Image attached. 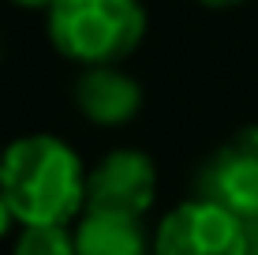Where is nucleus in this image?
Masks as SVG:
<instances>
[{"label": "nucleus", "mask_w": 258, "mask_h": 255, "mask_svg": "<svg viewBox=\"0 0 258 255\" xmlns=\"http://www.w3.org/2000/svg\"><path fill=\"white\" fill-rule=\"evenodd\" d=\"M15 8H26V12H49L56 0H12Z\"/></svg>", "instance_id": "nucleus-10"}, {"label": "nucleus", "mask_w": 258, "mask_h": 255, "mask_svg": "<svg viewBox=\"0 0 258 255\" xmlns=\"http://www.w3.org/2000/svg\"><path fill=\"white\" fill-rule=\"evenodd\" d=\"M0 162H4V146H0Z\"/></svg>", "instance_id": "nucleus-13"}, {"label": "nucleus", "mask_w": 258, "mask_h": 255, "mask_svg": "<svg viewBox=\"0 0 258 255\" xmlns=\"http://www.w3.org/2000/svg\"><path fill=\"white\" fill-rule=\"evenodd\" d=\"M247 255H258V222L247 225Z\"/></svg>", "instance_id": "nucleus-11"}, {"label": "nucleus", "mask_w": 258, "mask_h": 255, "mask_svg": "<svg viewBox=\"0 0 258 255\" xmlns=\"http://www.w3.org/2000/svg\"><path fill=\"white\" fill-rule=\"evenodd\" d=\"M45 19L56 53L79 68L120 64L146 38L142 0H56Z\"/></svg>", "instance_id": "nucleus-2"}, {"label": "nucleus", "mask_w": 258, "mask_h": 255, "mask_svg": "<svg viewBox=\"0 0 258 255\" xmlns=\"http://www.w3.org/2000/svg\"><path fill=\"white\" fill-rule=\"evenodd\" d=\"M157 203V165L150 154L123 146L105 154L86 177V210L142 218Z\"/></svg>", "instance_id": "nucleus-5"}, {"label": "nucleus", "mask_w": 258, "mask_h": 255, "mask_svg": "<svg viewBox=\"0 0 258 255\" xmlns=\"http://www.w3.org/2000/svg\"><path fill=\"white\" fill-rule=\"evenodd\" d=\"M199 199L225 207L239 222H258V124L239 128L202 162L195 177Z\"/></svg>", "instance_id": "nucleus-4"}, {"label": "nucleus", "mask_w": 258, "mask_h": 255, "mask_svg": "<svg viewBox=\"0 0 258 255\" xmlns=\"http://www.w3.org/2000/svg\"><path fill=\"white\" fill-rule=\"evenodd\" d=\"M12 255H79L75 233L68 225H23L12 244Z\"/></svg>", "instance_id": "nucleus-8"}, {"label": "nucleus", "mask_w": 258, "mask_h": 255, "mask_svg": "<svg viewBox=\"0 0 258 255\" xmlns=\"http://www.w3.org/2000/svg\"><path fill=\"white\" fill-rule=\"evenodd\" d=\"M199 4H206V8H236V4H243V0H199Z\"/></svg>", "instance_id": "nucleus-12"}, {"label": "nucleus", "mask_w": 258, "mask_h": 255, "mask_svg": "<svg viewBox=\"0 0 258 255\" xmlns=\"http://www.w3.org/2000/svg\"><path fill=\"white\" fill-rule=\"evenodd\" d=\"M86 177L79 154L60 135L34 131L4 146L0 195L19 225H71L86 210Z\"/></svg>", "instance_id": "nucleus-1"}, {"label": "nucleus", "mask_w": 258, "mask_h": 255, "mask_svg": "<svg viewBox=\"0 0 258 255\" xmlns=\"http://www.w3.org/2000/svg\"><path fill=\"white\" fill-rule=\"evenodd\" d=\"M75 109L97 128H123L142 109V83L127 75L120 64L105 68H83L75 79Z\"/></svg>", "instance_id": "nucleus-6"}, {"label": "nucleus", "mask_w": 258, "mask_h": 255, "mask_svg": "<svg viewBox=\"0 0 258 255\" xmlns=\"http://www.w3.org/2000/svg\"><path fill=\"white\" fill-rule=\"evenodd\" d=\"M154 255H247V222L195 195L161 218L154 229Z\"/></svg>", "instance_id": "nucleus-3"}, {"label": "nucleus", "mask_w": 258, "mask_h": 255, "mask_svg": "<svg viewBox=\"0 0 258 255\" xmlns=\"http://www.w3.org/2000/svg\"><path fill=\"white\" fill-rule=\"evenodd\" d=\"M79 255H154V236L142 218L112 214V210H83L75 222Z\"/></svg>", "instance_id": "nucleus-7"}, {"label": "nucleus", "mask_w": 258, "mask_h": 255, "mask_svg": "<svg viewBox=\"0 0 258 255\" xmlns=\"http://www.w3.org/2000/svg\"><path fill=\"white\" fill-rule=\"evenodd\" d=\"M12 225H15V214H12V207H8V199L0 195V240L12 233Z\"/></svg>", "instance_id": "nucleus-9"}]
</instances>
